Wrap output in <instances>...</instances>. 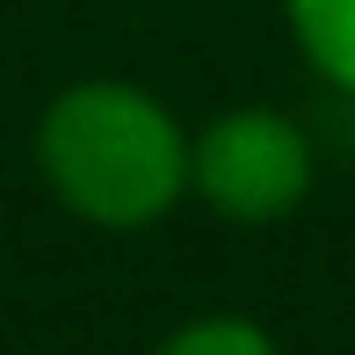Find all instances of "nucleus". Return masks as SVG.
Instances as JSON below:
<instances>
[{
    "mask_svg": "<svg viewBox=\"0 0 355 355\" xmlns=\"http://www.w3.org/2000/svg\"><path fill=\"white\" fill-rule=\"evenodd\" d=\"M44 174L73 211L145 225L182 196V138L131 87H73L44 116Z\"/></svg>",
    "mask_w": 355,
    "mask_h": 355,
    "instance_id": "nucleus-1",
    "label": "nucleus"
},
{
    "mask_svg": "<svg viewBox=\"0 0 355 355\" xmlns=\"http://www.w3.org/2000/svg\"><path fill=\"white\" fill-rule=\"evenodd\" d=\"M196 189L218 203L225 218H283L290 203L304 196V138L290 131L268 109H239V116H218L211 131L196 138Z\"/></svg>",
    "mask_w": 355,
    "mask_h": 355,
    "instance_id": "nucleus-2",
    "label": "nucleus"
},
{
    "mask_svg": "<svg viewBox=\"0 0 355 355\" xmlns=\"http://www.w3.org/2000/svg\"><path fill=\"white\" fill-rule=\"evenodd\" d=\"M304 51L319 58V73H334L341 87H355V0H290Z\"/></svg>",
    "mask_w": 355,
    "mask_h": 355,
    "instance_id": "nucleus-3",
    "label": "nucleus"
},
{
    "mask_svg": "<svg viewBox=\"0 0 355 355\" xmlns=\"http://www.w3.org/2000/svg\"><path fill=\"white\" fill-rule=\"evenodd\" d=\"M159 355H268V341L239 319H211V327H189L182 341H167Z\"/></svg>",
    "mask_w": 355,
    "mask_h": 355,
    "instance_id": "nucleus-4",
    "label": "nucleus"
}]
</instances>
